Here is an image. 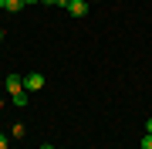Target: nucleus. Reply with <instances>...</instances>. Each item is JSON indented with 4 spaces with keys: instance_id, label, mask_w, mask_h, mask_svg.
<instances>
[{
    "instance_id": "7ed1b4c3",
    "label": "nucleus",
    "mask_w": 152,
    "mask_h": 149,
    "mask_svg": "<svg viewBox=\"0 0 152 149\" xmlns=\"http://www.w3.org/2000/svg\"><path fill=\"white\" fill-rule=\"evenodd\" d=\"M24 7H27V4H24V0H7V4H4V10L17 14V10H24Z\"/></svg>"
},
{
    "instance_id": "0eeeda50",
    "label": "nucleus",
    "mask_w": 152,
    "mask_h": 149,
    "mask_svg": "<svg viewBox=\"0 0 152 149\" xmlns=\"http://www.w3.org/2000/svg\"><path fill=\"white\" fill-rule=\"evenodd\" d=\"M68 4H71V0H54V7H64V10H68Z\"/></svg>"
},
{
    "instance_id": "6e6552de",
    "label": "nucleus",
    "mask_w": 152,
    "mask_h": 149,
    "mask_svg": "<svg viewBox=\"0 0 152 149\" xmlns=\"http://www.w3.org/2000/svg\"><path fill=\"white\" fill-rule=\"evenodd\" d=\"M145 129H149V136H152V119H149V122H145Z\"/></svg>"
},
{
    "instance_id": "9d476101",
    "label": "nucleus",
    "mask_w": 152,
    "mask_h": 149,
    "mask_svg": "<svg viewBox=\"0 0 152 149\" xmlns=\"http://www.w3.org/2000/svg\"><path fill=\"white\" fill-rule=\"evenodd\" d=\"M4 4H7V0H0V10H4Z\"/></svg>"
},
{
    "instance_id": "20e7f679",
    "label": "nucleus",
    "mask_w": 152,
    "mask_h": 149,
    "mask_svg": "<svg viewBox=\"0 0 152 149\" xmlns=\"http://www.w3.org/2000/svg\"><path fill=\"white\" fill-rule=\"evenodd\" d=\"M24 132H27V126H20V122L10 126V139H24Z\"/></svg>"
},
{
    "instance_id": "ddd939ff",
    "label": "nucleus",
    "mask_w": 152,
    "mask_h": 149,
    "mask_svg": "<svg viewBox=\"0 0 152 149\" xmlns=\"http://www.w3.org/2000/svg\"><path fill=\"white\" fill-rule=\"evenodd\" d=\"M98 4H102V0H98Z\"/></svg>"
},
{
    "instance_id": "423d86ee",
    "label": "nucleus",
    "mask_w": 152,
    "mask_h": 149,
    "mask_svg": "<svg viewBox=\"0 0 152 149\" xmlns=\"http://www.w3.org/2000/svg\"><path fill=\"white\" fill-rule=\"evenodd\" d=\"M7 142H10V139H7L4 132H0V149H7Z\"/></svg>"
},
{
    "instance_id": "1a4fd4ad",
    "label": "nucleus",
    "mask_w": 152,
    "mask_h": 149,
    "mask_svg": "<svg viewBox=\"0 0 152 149\" xmlns=\"http://www.w3.org/2000/svg\"><path fill=\"white\" fill-rule=\"evenodd\" d=\"M24 4H41V0H24Z\"/></svg>"
},
{
    "instance_id": "9b49d317",
    "label": "nucleus",
    "mask_w": 152,
    "mask_h": 149,
    "mask_svg": "<svg viewBox=\"0 0 152 149\" xmlns=\"http://www.w3.org/2000/svg\"><path fill=\"white\" fill-rule=\"evenodd\" d=\"M0 41H4V27H0Z\"/></svg>"
},
{
    "instance_id": "f257e3e1",
    "label": "nucleus",
    "mask_w": 152,
    "mask_h": 149,
    "mask_svg": "<svg viewBox=\"0 0 152 149\" xmlns=\"http://www.w3.org/2000/svg\"><path fill=\"white\" fill-rule=\"evenodd\" d=\"M24 88H27V92H41L44 88V75H37V71L24 75Z\"/></svg>"
},
{
    "instance_id": "39448f33",
    "label": "nucleus",
    "mask_w": 152,
    "mask_h": 149,
    "mask_svg": "<svg viewBox=\"0 0 152 149\" xmlns=\"http://www.w3.org/2000/svg\"><path fill=\"white\" fill-rule=\"evenodd\" d=\"M142 149H152V136H145V139H142Z\"/></svg>"
},
{
    "instance_id": "f8f14e48",
    "label": "nucleus",
    "mask_w": 152,
    "mask_h": 149,
    "mask_svg": "<svg viewBox=\"0 0 152 149\" xmlns=\"http://www.w3.org/2000/svg\"><path fill=\"white\" fill-rule=\"evenodd\" d=\"M54 149H61V146H54Z\"/></svg>"
},
{
    "instance_id": "f03ea898",
    "label": "nucleus",
    "mask_w": 152,
    "mask_h": 149,
    "mask_svg": "<svg viewBox=\"0 0 152 149\" xmlns=\"http://www.w3.org/2000/svg\"><path fill=\"white\" fill-rule=\"evenodd\" d=\"M68 14L71 17H85L88 14V0H71V4H68Z\"/></svg>"
}]
</instances>
